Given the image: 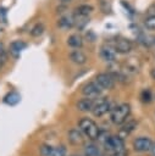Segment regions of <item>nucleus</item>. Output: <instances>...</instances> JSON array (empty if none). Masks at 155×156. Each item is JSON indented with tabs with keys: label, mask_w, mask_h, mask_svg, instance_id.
<instances>
[{
	"label": "nucleus",
	"mask_w": 155,
	"mask_h": 156,
	"mask_svg": "<svg viewBox=\"0 0 155 156\" xmlns=\"http://www.w3.org/2000/svg\"><path fill=\"white\" fill-rule=\"evenodd\" d=\"M78 126H79V129H81L90 140H95V139L99 138L100 130H99L98 124H96L93 119H90V118H88V117H84V118H82V119L79 121Z\"/></svg>",
	"instance_id": "nucleus-3"
},
{
	"label": "nucleus",
	"mask_w": 155,
	"mask_h": 156,
	"mask_svg": "<svg viewBox=\"0 0 155 156\" xmlns=\"http://www.w3.org/2000/svg\"><path fill=\"white\" fill-rule=\"evenodd\" d=\"M27 48V44L22 40H13L11 44H10V52L13 57H18L21 51H23L24 49Z\"/></svg>",
	"instance_id": "nucleus-13"
},
{
	"label": "nucleus",
	"mask_w": 155,
	"mask_h": 156,
	"mask_svg": "<svg viewBox=\"0 0 155 156\" xmlns=\"http://www.w3.org/2000/svg\"><path fill=\"white\" fill-rule=\"evenodd\" d=\"M61 2H63V4H67V2H70V1H72V0H60Z\"/></svg>",
	"instance_id": "nucleus-30"
},
{
	"label": "nucleus",
	"mask_w": 155,
	"mask_h": 156,
	"mask_svg": "<svg viewBox=\"0 0 155 156\" xmlns=\"http://www.w3.org/2000/svg\"><path fill=\"white\" fill-rule=\"evenodd\" d=\"M150 152H151V156H155V144H153V145H151Z\"/></svg>",
	"instance_id": "nucleus-28"
},
{
	"label": "nucleus",
	"mask_w": 155,
	"mask_h": 156,
	"mask_svg": "<svg viewBox=\"0 0 155 156\" xmlns=\"http://www.w3.org/2000/svg\"><path fill=\"white\" fill-rule=\"evenodd\" d=\"M84 156H100V150L95 144H88L84 146Z\"/></svg>",
	"instance_id": "nucleus-19"
},
{
	"label": "nucleus",
	"mask_w": 155,
	"mask_h": 156,
	"mask_svg": "<svg viewBox=\"0 0 155 156\" xmlns=\"http://www.w3.org/2000/svg\"><path fill=\"white\" fill-rule=\"evenodd\" d=\"M105 150L110 152L111 156H127L124 149V141L121 136H109L104 141Z\"/></svg>",
	"instance_id": "nucleus-1"
},
{
	"label": "nucleus",
	"mask_w": 155,
	"mask_h": 156,
	"mask_svg": "<svg viewBox=\"0 0 155 156\" xmlns=\"http://www.w3.org/2000/svg\"><path fill=\"white\" fill-rule=\"evenodd\" d=\"M99 5L100 10L104 13H111V4L109 2V0H99Z\"/></svg>",
	"instance_id": "nucleus-24"
},
{
	"label": "nucleus",
	"mask_w": 155,
	"mask_h": 156,
	"mask_svg": "<svg viewBox=\"0 0 155 156\" xmlns=\"http://www.w3.org/2000/svg\"><path fill=\"white\" fill-rule=\"evenodd\" d=\"M94 105V100L90 98H83L77 102V108L82 112H87V111H92Z\"/></svg>",
	"instance_id": "nucleus-16"
},
{
	"label": "nucleus",
	"mask_w": 155,
	"mask_h": 156,
	"mask_svg": "<svg viewBox=\"0 0 155 156\" xmlns=\"http://www.w3.org/2000/svg\"><path fill=\"white\" fill-rule=\"evenodd\" d=\"M44 30H45V27H44L43 23H35V24L32 27V29H31V35L34 37V38L40 37V35L44 33Z\"/></svg>",
	"instance_id": "nucleus-22"
},
{
	"label": "nucleus",
	"mask_w": 155,
	"mask_h": 156,
	"mask_svg": "<svg viewBox=\"0 0 155 156\" xmlns=\"http://www.w3.org/2000/svg\"><path fill=\"white\" fill-rule=\"evenodd\" d=\"M95 82L96 84L104 90V89H112L115 87V78L112 77V74L109 73H99L95 77Z\"/></svg>",
	"instance_id": "nucleus-5"
},
{
	"label": "nucleus",
	"mask_w": 155,
	"mask_h": 156,
	"mask_svg": "<svg viewBox=\"0 0 155 156\" xmlns=\"http://www.w3.org/2000/svg\"><path fill=\"white\" fill-rule=\"evenodd\" d=\"M111 110V102L109 100V98H101L98 101L94 102L92 112L95 117H101L104 116L106 112H109Z\"/></svg>",
	"instance_id": "nucleus-4"
},
{
	"label": "nucleus",
	"mask_w": 155,
	"mask_h": 156,
	"mask_svg": "<svg viewBox=\"0 0 155 156\" xmlns=\"http://www.w3.org/2000/svg\"><path fill=\"white\" fill-rule=\"evenodd\" d=\"M124 66H126V69H127L128 72L135 73V72H138L139 68H140V62H139V60H138L137 57H129V58L126 61Z\"/></svg>",
	"instance_id": "nucleus-17"
},
{
	"label": "nucleus",
	"mask_w": 155,
	"mask_h": 156,
	"mask_svg": "<svg viewBox=\"0 0 155 156\" xmlns=\"http://www.w3.org/2000/svg\"><path fill=\"white\" fill-rule=\"evenodd\" d=\"M21 101V95L17 91H10L4 96V104L9 106H16Z\"/></svg>",
	"instance_id": "nucleus-15"
},
{
	"label": "nucleus",
	"mask_w": 155,
	"mask_h": 156,
	"mask_svg": "<svg viewBox=\"0 0 155 156\" xmlns=\"http://www.w3.org/2000/svg\"><path fill=\"white\" fill-rule=\"evenodd\" d=\"M103 156H111V155H110V154H109V155H103Z\"/></svg>",
	"instance_id": "nucleus-32"
},
{
	"label": "nucleus",
	"mask_w": 155,
	"mask_h": 156,
	"mask_svg": "<svg viewBox=\"0 0 155 156\" xmlns=\"http://www.w3.org/2000/svg\"><path fill=\"white\" fill-rule=\"evenodd\" d=\"M73 26H74V18L71 15H63L57 21V27L61 28V29H63V30L71 29Z\"/></svg>",
	"instance_id": "nucleus-11"
},
{
	"label": "nucleus",
	"mask_w": 155,
	"mask_h": 156,
	"mask_svg": "<svg viewBox=\"0 0 155 156\" xmlns=\"http://www.w3.org/2000/svg\"><path fill=\"white\" fill-rule=\"evenodd\" d=\"M116 52L118 54H128L132 51L133 49V44L131 40L126 39V38H118L116 41H115V45H114Z\"/></svg>",
	"instance_id": "nucleus-9"
},
{
	"label": "nucleus",
	"mask_w": 155,
	"mask_h": 156,
	"mask_svg": "<svg viewBox=\"0 0 155 156\" xmlns=\"http://www.w3.org/2000/svg\"><path fill=\"white\" fill-rule=\"evenodd\" d=\"M116 50L111 45H103L100 48V57L106 62H114L116 60Z\"/></svg>",
	"instance_id": "nucleus-10"
},
{
	"label": "nucleus",
	"mask_w": 155,
	"mask_h": 156,
	"mask_svg": "<svg viewBox=\"0 0 155 156\" xmlns=\"http://www.w3.org/2000/svg\"><path fill=\"white\" fill-rule=\"evenodd\" d=\"M154 43H155V41H154Z\"/></svg>",
	"instance_id": "nucleus-33"
},
{
	"label": "nucleus",
	"mask_w": 155,
	"mask_h": 156,
	"mask_svg": "<svg viewBox=\"0 0 155 156\" xmlns=\"http://www.w3.org/2000/svg\"><path fill=\"white\" fill-rule=\"evenodd\" d=\"M131 115V106L129 104H120L117 105L116 107H114L111 110V113H110V119L114 124H123L127 118L129 117Z\"/></svg>",
	"instance_id": "nucleus-2"
},
{
	"label": "nucleus",
	"mask_w": 155,
	"mask_h": 156,
	"mask_svg": "<svg viewBox=\"0 0 155 156\" xmlns=\"http://www.w3.org/2000/svg\"><path fill=\"white\" fill-rule=\"evenodd\" d=\"M150 76H151V78H153V79H155V68H154V69H151Z\"/></svg>",
	"instance_id": "nucleus-29"
},
{
	"label": "nucleus",
	"mask_w": 155,
	"mask_h": 156,
	"mask_svg": "<svg viewBox=\"0 0 155 156\" xmlns=\"http://www.w3.org/2000/svg\"><path fill=\"white\" fill-rule=\"evenodd\" d=\"M67 44L73 49H81L83 45V39L79 34H71L67 38Z\"/></svg>",
	"instance_id": "nucleus-18"
},
{
	"label": "nucleus",
	"mask_w": 155,
	"mask_h": 156,
	"mask_svg": "<svg viewBox=\"0 0 155 156\" xmlns=\"http://www.w3.org/2000/svg\"><path fill=\"white\" fill-rule=\"evenodd\" d=\"M151 145H153L151 139H150V138H146V136H139V138L134 139V141H133V147H134V150L138 151V152H146V151H150Z\"/></svg>",
	"instance_id": "nucleus-7"
},
{
	"label": "nucleus",
	"mask_w": 155,
	"mask_h": 156,
	"mask_svg": "<svg viewBox=\"0 0 155 156\" xmlns=\"http://www.w3.org/2000/svg\"><path fill=\"white\" fill-rule=\"evenodd\" d=\"M85 38L89 40V41H95V39H96V37H95V34L92 32V30H88L87 33H85Z\"/></svg>",
	"instance_id": "nucleus-27"
},
{
	"label": "nucleus",
	"mask_w": 155,
	"mask_h": 156,
	"mask_svg": "<svg viewBox=\"0 0 155 156\" xmlns=\"http://www.w3.org/2000/svg\"><path fill=\"white\" fill-rule=\"evenodd\" d=\"M6 60H7V52H6V50H5L4 44L0 43V63L4 65V63L6 62Z\"/></svg>",
	"instance_id": "nucleus-26"
},
{
	"label": "nucleus",
	"mask_w": 155,
	"mask_h": 156,
	"mask_svg": "<svg viewBox=\"0 0 155 156\" xmlns=\"http://www.w3.org/2000/svg\"><path fill=\"white\" fill-rule=\"evenodd\" d=\"M92 12H93V6L87 5V4L79 5V6L76 9V13H77V15H82V16H89Z\"/></svg>",
	"instance_id": "nucleus-21"
},
{
	"label": "nucleus",
	"mask_w": 155,
	"mask_h": 156,
	"mask_svg": "<svg viewBox=\"0 0 155 156\" xmlns=\"http://www.w3.org/2000/svg\"><path fill=\"white\" fill-rule=\"evenodd\" d=\"M101 90L103 89L96 84V82H89L82 87V94L85 98H90V99L98 98L100 95Z\"/></svg>",
	"instance_id": "nucleus-6"
},
{
	"label": "nucleus",
	"mask_w": 155,
	"mask_h": 156,
	"mask_svg": "<svg viewBox=\"0 0 155 156\" xmlns=\"http://www.w3.org/2000/svg\"><path fill=\"white\" fill-rule=\"evenodd\" d=\"M41 156H66V149L63 146L43 145L40 147Z\"/></svg>",
	"instance_id": "nucleus-8"
},
{
	"label": "nucleus",
	"mask_w": 155,
	"mask_h": 156,
	"mask_svg": "<svg viewBox=\"0 0 155 156\" xmlns=\"http://www.w3.org/2000/svg\"><path fill=\"white\" fill-rule=\"evenodd\" d=\"M73 18H74V26H76L78 29L84 28L85 24H87L88 21H89L88 16H82V15H77V13L73 16Z\"/></svg>",
	"instance_id": "nucleus-20"
},
{
	"label": "nucleus",
	"mask_w": 155,
	"mask_h": 156,
	"mask_svg": "<svg viewBox=\"0 0 155 156\" xmlns=\"http://www.w3.org/2000/svg\"><path fill=\"white\" fill-rule=\"evenodd\" d=\"M1 67H2V63H0V69H1Z\"/></svg>",
	"instance_id": "nucleus-31"
},
{
	"label": "nucleus",
	"mask_w": 155,
	"mask_h": 156,
	"mask_svg": "<svg viewBox=\"0 0 155 156\" xmlns=\"http://www.w3.org/2000/svg\"><path fill=\"white\" fill-rule=\"evenodd\" d=\"M70 60L76 65H84L87 62V56L81 50H73L70 52Z\"/></svg>",
	"instance_id": "nucleus-14"
},
{
	"label": "nucleus",
	"mask_w": 155,
	"mask_h": 156,
	"mask_svg": "<svg viewBox=\"0 0 155 156\" xmlns=\"http://www.w3.org/2000/svg\"><path fill=\"white\" fill-rule=\"evenodd\" d=\"M144 24L146 27V29L149 30H155V15H150L145 18Z\"/></svg>",
	"instance_id": "nucleus-23"
},
{
	"label": "nucleus",
	"mask_w": 155,
	"mask_h": 156,
	"mask_svg": "<svg viewBox=\"0 0 155 156\" xmlns=\"http://www.w3.org/2000/svg\"><path fill=\"white\" fill-rule=\"evenodd\" d=\"M68 141L72 145H82L84 143V136L82 134V130L71 129L68 132Z\"/></svg>",
	"instance_id": "nucleus-12"
},
{
	"label": "nucleus",
	"mask_w": 155,
	"mask_h": 156,
	"mask_svg": "<svg viewBox=\"0 0 155 156\" xmlns=\"http://www.w3.org/2000/svg\"><path fill=\"white\" fill-rule=\"evenodd\" d=\"M140 99H142L143 102H150L151 99H153L151 91H150L149 89H144V90L142 91V94H140Z\"/></svg>",
	"instance_id": "nucleus-25"
}]
</instances>
